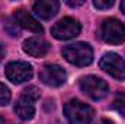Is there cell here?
I'll list each match as a JSON object with an SVG mask.
<instances>
[{
	"instance_id": "cell-1",
	"label": "cell",
	"mask_w": 125,
	"mask_h": 124,
	"mask_svg": "<svg viewBox=\"0 0 125 124\" xmlns=\"http://www.w3.org/2000/svg\"><path fill=\"white\" fill-rule=\"evenodd\" d=\"M62 56L68 63L74 66H89L93 60V50L86 42H74L62 48Z\"/></svg>"
},
{
	"instance_id": "cell-2",
	"label": "cell",
	"mask_w": 125,
	"mask_h": 124,
	"mask_svg": "<svg viewBox=\"0 0 125 124\" xmlns=\"http://www.w3.org/2000/svg\"><path fill=\"white\" fill-rule=\"evenodd\" d=\"M64 114L70 124H90L93 118L92 107L79 99L68 101L64 105Z\"/></svg>"
},
{
	"instance_id": "cell-3",
	"label": "cell",
	"mask_w": 125,
	"mask_h": 124,
	"mask_svg": "<svg viewBox=\"0 0 125 124\" xmlns=\"http://www.w3.org/2000/svg\"><path fill=\"white\" fill-rule=\"evenodd\" d=\"M38 98H39V91L35 86H29L22 92L19 101L15 105V111H16L19 118L31 120L35 115V105L33 104H35V101Z\"/></svg>"
},
{
	"instance_id": "cell-4",
	"label": "cell",
	"mask_w": 125,
	"mask_h": 124,
	"mask_svg": "<svg viewBox=\"0 0 125 124\" xmlns=\"http://www.w3.org/2000/svg\"><path fill=\"white\" fill-rule=\"evenodd\" d=\"M100 37L108 44H121L125 41V25L118 19H106L102 24Z\"/></svg>"
},
{
	"instance_id": "cell-5",
	"label": "cell",
	"mask_w": 125,
	"mask_h": 124,
	"mask_svg": "<svg viewBox=\"0 0 125 124\" xmlns=\"http://www.w3.org/2000/svg\"><path fill=\"white\" fill-rule=\"evenodd\" d=\"M80 88L87 96H90L94 101L102 99L103 96H106V93L109 91L108 83L103 79L97 77V76H84V77H82L80 79Z\"/></svg>"
},
{
	"instance_id": "cell-6",
	"label": "cell",
	"mask_w": 125,
	"mask_h": 124,
	"mask_svg": "<svg viewBox=\"0 0 125 124\" xmlns=\"http://www.w3.org/2000/svg\"><path fill=\"white\" fill-rule=\"evenodd\" d=\"M99 66L102 70L109 73L112 77H115L118 80H125V62L118 54H115V53L105 54L100 59Z\"/></svg>"
},
{
	"instance_id": "cell-7",
	"label": "cell",
	"mask_w": 125,
	"mask_h": 124,
	"mask_svg": "<svg viewBox=\"0 0 125 124\" xmlns=\"http://www.w3.org/2000/svg\"><path fill=\"white\" fill-rule=\"evenodd\" d=\"M80 31H82L80 24L73 18H62L61 21H58L51 28L52 37L57 39H71V38L77 37Z\"/></svg>"
},
{
	"instance_id": "cell-8",
	"label": "cell",
	"mask_w": 125,
	"mask_h": 124,
	"mask_svg": "<svg viewBox=\"0 0 125 124\" xmlns=\"http://www.w3.org/2000/svg\"><path fill=\"white\" fill-rule=\"evenodd\" d=\"M7 79L12 83H23L32 77V66L25 62H12L4 69Z\"/></svg>"
},
{
	"instance_id": "cell-9",
	"label": "cell",
	"mask_w": 125,
	"mask_h": 124,
	"mask_svg": "<svg viewBox=\"0 0 125 124\" xmlns=\"http://www.w3.org/2000/svg\"><path fill=\"white\" fill-rule=\"evenodd\" d=\"M39 79L50 86H61L67 79L65 70L57 64H47L39 72Z\"/></svg>"
},
{
	"instance_id": "cell-10",
	"label": "cell",
	"mask_w": 125,
	"mask_h": 124,
	"mask_svg": "<svg viewBox=\"0 0 125 124\" xmlns=\"http://www.w3.org/2000/svg\"><path fill=\"white\" fill-rule=\"evenodd\" d=\"M48 50H50V44L39 37L29 38L23 42V51L32 57H44L48 53Z\"/></svg>"
},
{
	"instance_id": "cell-11",
	"label": "cell",
	"mask_w": 125,
	"mask_h": 124,
	"mask_svg": "<svg viewBox=\"0 0 125 124\" xmlns=\"http://www.w3.org/2000/svg\"><path fill=\"white\" fill-rule=\"evenodd\" d=\"M60 9V3L55 0H41L33 4V12L41 19H51L57 15Z\"/></svg>"
},
{
	"instance_id": "cell-12",
	"label": "cell",
	"mask_w": 125,
	"mask_h": 124,
	"mask_svg": "<svg viewBox=\"0 0 125 124\" xmlns=\"http://www.w3.org/2000/svg\"><path fill=\"white\" fill-rule=\"evenodd\" d=\"M13 19H15V22H16L19 26H22V28H25V29H28V31L33 32V34H42V26L39 25V22H38L35 18H32L28 12H25V10H22V9L16 10Z\"/></svg>"
},
{
	"instance_id": "cell-13",
	"label": "cell",
	"mask_w": 125,
	"mask_h": 124,
	"mask_svg": "<svg viewBox=\"0 0 125 124\" xmlns=\"http://www.w3.org/2000/svg\"><path fill=\"white\" fill-rule=\"evenodd\" d=\"M112 108L121 115H125V93H118L112 102Z\"/></svg>"
},
{
	"instance_id": "cell-14",
	"label": "cell",
	"mask_w": 125,
	"mask_h": 124,
	"mask_svg": "<svg viewBox=\"0 0 125 124\" xmlns=\"http://www.w3.org/2000/svg\"><path fill=\"white\" fill-rule=\"evenodd\" d=\"M10 101V91L7 86H4L3 83H0V107L6 105Z\"/></svg>"
},
{
	"instance_id": "cell-15",
	"label": "cell",
	"mask_w": 125,
	"mask_h": 124,
	"mask_svg": "<svg viewBox=\"0 0 125 124\" xmlns=\"http://www.w3.org/2000/svg\"><path fill=\"white\" fill-rule=\"evenodd\" d=\"M93 6L96 9H109L114 6V1L112 0H108V1H100V0H96L93 1Z\"/></svg>"
},
{
	"instance_id": "cell-16",
	"label": "cell",
	"mask_w": 125,
	"mask_h": 124,
	"mask_svg": "<svg viewBox=\"0 0 125 124\" xmlns=\"http://www.w3.org/2000/svg\"><path fill=\"white\" fill-rule=\"evenodd\" d=\"M67 4L71 6V7H76V6H82L83 1H67Z\"/></svg>"
},
{
	"instance_id": "cell-17",
	"label": "cell",
	"mask_w": 125,
	"mask_h": 124,
	"mask_svg": "<svg viewBox=\"0 0 125 124\" xmlns=\"http://www.w3.org/2000/svg\"><path fill=\"white\" fill-rule=\"evenodd\" d=\"M96 124H114V121H111V120H108V118H100Z\"/></svg>"
},
{
	"instance_id": "cell-18",
	"label": "cell",
	"mask_w": 125,
	"mask_h": 124,
	"mask_svg": "<svg viewBox=\"0 0 125 124\" xmlns=\"http://www.w3.org/2000/svg\"><path fill=\"white\" fill-rule=\"evenodd\" d=\"M4 54H6V51H4V47H3V45H0V63L3 62V59H4Z\"/></svg>"
},
{
	"instance_id": "cell-19",
	"label": "cell",
	"mask_w": 125,
	"mask_h": 124,
	"mask_svg": "<svg viewBox=\"0 0 125 124\" xmlns=\"http://www.w3.org/2000/svg\"><path fill=\"white\" fill-rule=\"evenodd\" d=\"M119 7H121V10H122V13L125 15V0L121 1V4H119Z\"/></svg>"
},
{
	"instance_id": "cell-20",
	"label": "cell",
	"mask_w": 125,
	"mask_h": 124,
	"mask_svg": "<svg viewBox=\"0 0 125 124\" xmlns=\"http://www.w3.org/2000/svg\"><path fill=\"white\" fill-rule=\"evenodd\" d=\"M0 124H4V121H3V118L0 117Z\"/></svg>"
}]
</instances>
